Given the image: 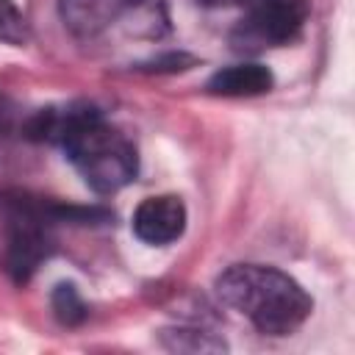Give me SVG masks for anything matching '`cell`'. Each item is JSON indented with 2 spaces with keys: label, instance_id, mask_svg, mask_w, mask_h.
<instances>
[{
  "label": "cell",
  "instance_id": "2",
  "mask_svg": "<svg viewBox=\"0 0 355 355\" xmlns=\"http://www.w3.org/2000/svg\"><path fill=\"white\" fill-rule=\"evenodd\" d=\"M216 294L263 336H288L311 313L313 300L286 272L263 263H236L216 277Z\"/></svg>",
  "mask_w": 355,
  "mask_h": 355
},
{
  "label": "cell",
  "instance_id": "3",
  "mask_svg": "<svg viewBox=\"0 0 355 355\" xmlns=\"http://www.w3.org/2000/svg\"><path fill=\"white\" fill-rule=\"evenodd\" d=\"M308 11V0H258L230 33V44L239 53H258L263 47L288 44L305 28Z\"/></svg>",
  "mask_w": 355,
  "mask_h": 355
},
{
  "label": "cell",
  "instance_id": "10",
  "mask_svg": "<svg viewBox=\"0 0 355 355\" xmlns=\"http://www.w3.org/2000/svg\"><path fill=\"white\" fill-rule=\"evenodd\" d=\"M28 36H31L28 19L17 8V3L14 0H0V42L19 47V44L28 42Z\"/></svg>",
  "mask_w": 355,
  "mask_h": 355
},
{
  "label": "cell",
  "instance_id": "11",
  "mask_svg": "<svg viewBox=\"0 0 355 355\" xmlns=\"http://www.w3.org/2000/svg\"><path fill=\"white\" fill-rule=\"evenodd\" d=\"M200 6H208V8H227V6H244V3H252V0H194Z\"/></svg>",
  "mask_w": 355,
  "mask_h": 355
},
{
  "label": "cell",
  "instance_id": "8",
  "mask_svg": "<svg viewBox=\"0 0 355 355\" xmlns=\"http://www.w3.org/2000/svg\"><path fill=\"white\" fill-rule=\"evenodd\" d=\"M161 341L166 349H178V352H219L225 349V341L197 330V327H175V330H161Z\"/></svg>",
  "mask_w": 355,
  "mask_h": 355
},
{
  "label": "cell",
  "instance_id": "7",
  "mask_svg": "<svg viewBox=\"0 0 355 355\" xmlns=\"http://www.w3.org/2000/svg\"><path fill=\"white\" fill-rule=\"evenodd\" d=\"M275 86L269 67L263 64H233L211 75L208 92L216 97H258Z\"/></svg>",
  "mask_w": 355,
  "mask_h": 355
},
{
  "label": "cell",
  "instance_id": "5",
  "mask_svg": "<svg viewBox=\"0 0 355 355\" xmlns=\"http://www.w3.org/2000/svg\"><path fill=\"white\" fill-rule=\"evenodd\" d=\"M186 230V205L175 194H158L139 202L133 211V233L144 244L164 247L183 236Z\"/></svg>",
  "mask_w": 355,
  "mask_h": 355
},
{
  "label": "cell",
  "instance_id": "1",
  "mask_svg": "<svg viewBox=\"0 0 355 355\" xmlns=\"http://www.w3.org/2000/svg\"><path fill=\"white\" fill-rule=\"evenodd\" d=\"M31 136L55 139L86 186H92L97 194L119 191L139 172L133 141L108 125L94 108H67L64 114L42 111L31 122Z\"/></svg>",
  "mask_w": 355,
  "mask_h": 355
},
{
  "label": "cell",
  "instance_id": "4",
  "mask_svg": "<svg viewBox=\"0 0 355 355\" xmlns=\"http://www.w3.org/2000/svg\"><path fill=\"white\" fill-rule=\"evenodd\" d=\"M50 255L47 222L39 208L17 202L8 214V269L17 280H28Z\"/></svg>",
  "mask_w": 355,
  "mask_h": 355
},
{
  "label": "cell",
  "instance_id": "9",
  "mask_svg": "<svg viewBox=\"0 0 355 355\" xmlns=\"http://www.w3.org/2000/svg\"><path fill=\"white\" fill-rule=\"evenodd\" d=\"M53 311L61 324H80L86 319V305L72 283H58L53 291Z\"/></svg>",
  "mask_w": 355,
  "mask_h": 355
},
{
  "label": "cell",
  "instance_id": "6",
  "mask_svg": "<svg viewBox=\"0 0 355 355\" xmlns=\"http://www.w3.org/2000/svg\"><path fill=\"white\" fill-rule=\"evenodd\" d=\"M139 3L141 0H58V11L64 25L75 36L92 39L114 25L119 17L133 14Z\"/></svg>",
  "mask_w": 355,
  "mask_h": 355
}]
</instances>
